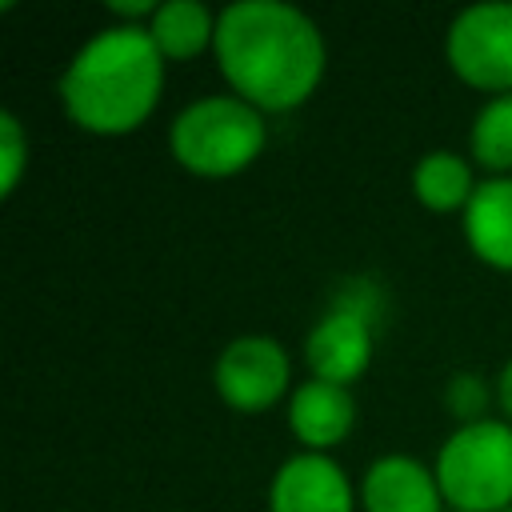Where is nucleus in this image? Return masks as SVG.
Instances as JSON below:
<instances>
[{"label": "nucleus", "mask_w": 512, "mask_h": 512, "mask_svg": "<svg viewBox=\"0 0 512 512\" xmlns=\"http://www.w3.org/2000/svg\"><path fill=\"white\" fill-rule=\"evenodd\" d=\"M448 512H452V508H448Z\"/></svg>", "instance_id": "nucleus-17"}, {"label": "nucleus", "mask_w": 512, "mask_h": 512, "mask_svg": "<svg viewBox=\"0 0 512 512\" xmlns=\"http://www.w3.org/2000/svg\"><path fill=\"white\" fill-rule=\"evenodd\" d=\"M164 56L148 28L108 24L92 32L60 76V104L88 136H128L160 104Z\"/></svg>", "instance_id": "nucleus-2"}, {"label": "nucleus", "mask_w": 512, "mask_h": 512, "mask_svg": "<svg viewBox=\"0 0 512 512\" xmlns=\"http://www.w3.org/2000/svg\"><path fill=\"white\" fill-rule=\"evenodd\" d=\"M216 68L232 96L256 112H292L324 80L328 44L320 24L284 0H236L216 20Z\"/></svg>", "instance_id": "nucleus-1"}, {"label": "nucleus", "mask_w": 512, "mask_h": 512, "mask_svg": "<svg viewBox=\"0 0 512 512\" xmlns=\"http://www.w3.org/2000/svg\"><path fill=\"white\" fill-rule=\"evenodd\" d=\"M372 320L368 312L352 308V304H340L332 312H324L308 336H304V364L316 380H328V384H356L368 364H372Z\"/></svg>", "instance_id": "nucleus-7"}, {"label": "nucleus", "mask_w": 512, "mask_h": 512, "mask_svg": "<svg viewBox=\"0 0 512 512\" xmlns=\"http://www.w3.org/2000/svg\"><path fill=\"white\" fill-rule=\"evenodd\" d=\"M356 504L348 472L328 452L288 456L268 484V512H356Z\"/></svg>", "instance_id": "nucleus-8"}, {"label": "nucleus", "mask_w": 512, "mask_h": 512, "mask_svg": "<svg viewBox=\"0 0 512 512\" xmlns=\"http://www.w3.org/2000/svg\"><path fill=\"white\" fill-rule=\"evenodd\" d=\"M468 156L488 176H512V92L480 104L468 132Z\"/></svg>", "instance_id": "nucleus-14"}, {"label": "nucleus", "mask_w": 512, "mask_h": 512, "mask_svg": "<svg viewBox=\"0 0 512 512\" xmlns=\"http://www.w3.org/2000/svg\"><path fill=\"white\" fill-rule=\"evenodd\" d=\"M292 384V356L276 336H236L220 348L212 364L216 396L236 412H268L280 404Z\"/></svg>", "instance_id": "nucleus-6"}, {"label": "nucleus", "mask_w": 512, "mask_h": 512, "mask_svg": "<svg viewBox=\"0 0 512 512\" xmlns=\"http://www.w3.org/2000/svg\"><path fill=\"white\" fill-rule=\"evenodd\" d=\"M356 424V400L352 388L328 384L308 376L304 384L292 388L288 396V428L304 444V452H328L340 440H348Z\"/></svg>", "instance_id": "nucleus-10"}, {"label": "nucleus", "mask_w": 512, "mask_h": 512, "mask_svg": "<svg viewBox=\"0 0 512 512\" xmlns=\"http://www.w3.org/2000/svg\"><path fill=\"white\" fill-rule=\"evenodd\" d=\"M444 60L476 92H512V0L468 4L444 32Z\"/></svg>", "instance_id": "nucleus-5"}, {"label": "nucleus", "mask_w": 512, "mask_h": 512, "mask_svg": "<svg viewBox=\"0 0 512 512\" xmlns=\"http://www.w3.org/2000/svg\"><path fill=\"white\" fill-rule=\"evenodd\" d=\"M460 216L472 256L496 272H512V176L480 180Z\"/></svg>", "instance_id": "nucleus-11"}, {"label": "nucleus", "mask_w": 512, "mask_h": 512, "mask_svg": "<svg viewBox=\"0 0 512 512\" xmlns=\"http://www.w3.org/2000/svg\"><path fill=\"white\" fill-rule=\"evenodd\" d=\"M356 496L364 512H444L448 508L436 484V472L404 452L376 456L360 476Z\"/></svg>", "instance_id": "nucleus-9"}, {"label": "nucleus", "mask_w": 512, "mask_h": 512, "mask_svg": "<svg viewBox=\"0 0 512 512\" xmlns=\"http://www.w3.org/2000/svg\"><path fill=\"white\" fill-rule=\"evenodd\" d=\"M436 484L452 512L512 508V424L480 416L444 436L436 452Z\"/></svg>", "instance_id": "nucleus-4"}, {"label": "nucleus", "mask_w": 512, "mask_h": 512, "mask_svg": "<svg viewBox=\"0 0 512 512\" xmlns=\"http://www.w3.org/2000/svg\"><path fill=\"white\" fill-rule=\"evenodd\" d=\"M216 20H220V12L204 8L200 0H168L156 8L148 36L164 60H192L200 52H212Z\"/></svg>", "instance_id": "nucleus-13"}, {"label": "nucleus", "mask_w": 512, "mask_h": 512, "mask_svg": "<svg viewBox=\"0 0 512 512\" xmlns=\"http://www.w3.org/2000/svg\"><path fill=\"white\" fill-rule=\"evenodd\" d=\"M476 164L452 148H432L412 168V196L428 212H464L476 192Z\"/></svg>", "instance_id": "nucleus-12"}, {"label": "nucleus", "mask_w": 512, "mask_h": 512, "mask_svg": "<svg viewBox=\"0 0 512 512\" xmlns=\"http://www.w3.org/2000/svg\"><path fill=\"white\" fill-rule=\"evenodd\" d=\"M28 132L16 112H0V196H12L28 168Z\"/></svg>", "instance_id": "nucleus-15"}, {"label": "nucleus", "mask_w": 512, "mask_h": 512, "mask_svg": "<svg viewBox=\"0 0 512 512\" xmlns=\"http://www.w3.org/2000/svg\"><path fill=\"white\" fill-rule=\"evenodd\" d=\"M496 404H500V412H504V420L512 424V360L500 368V376H496Z\"/></svg>", "instance_id": "nucleus-16"}, {"label": "nucleus", "mask_w": 512, "mask_h": 512, "mask_svg": "<svg viewBox=\"0 0 512 512\" xmlns=\"http://www.w3.org/2000/svg\"><path fill=\"white\" fill-rule=\"evenodd\" d=\"M268 144L264 112L244 104L240 96H200L184 104L168 128L172 160L204 180H224L260 160Z\"/></svg>", "instance_id": "nucleus-3"}]
</instances>
